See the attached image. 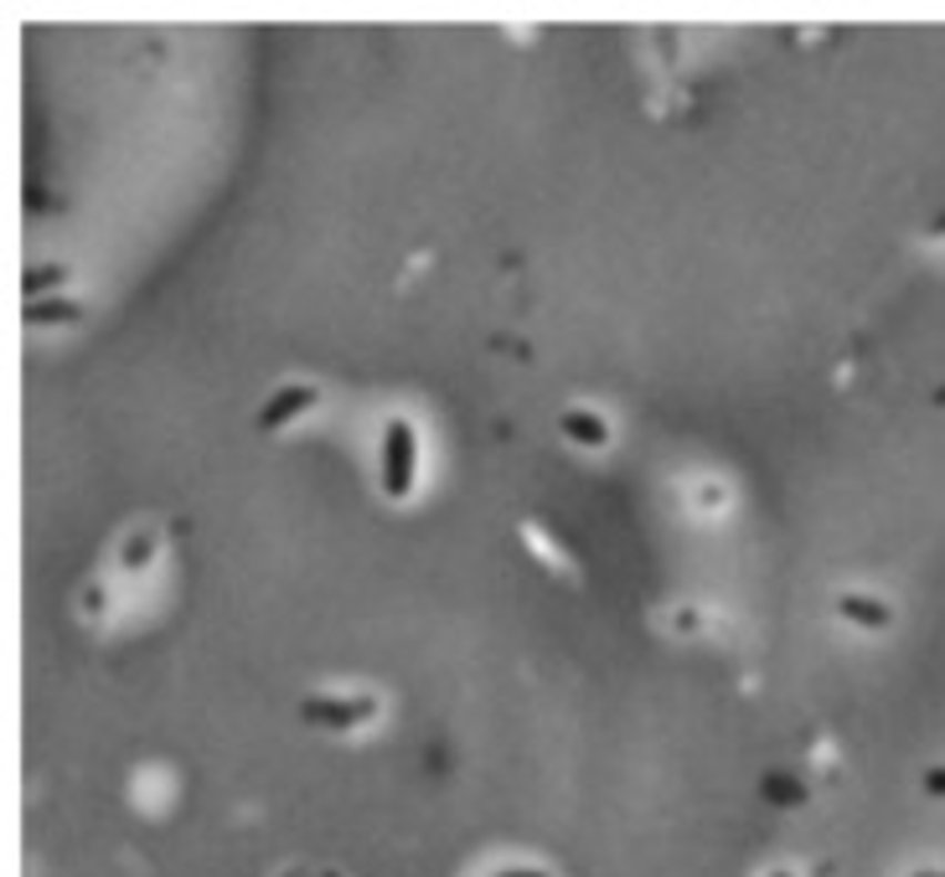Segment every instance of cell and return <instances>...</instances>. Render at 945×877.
Segmentation results:
<instances>
[{
    "instance_id": "cell-1",
    "label": "cell",
    "mask_w": 945,
    "mask_h": 877,
    "mask_svg": "<svg viewBox=\"0 0 945 877\" xmlns=\"http://www.w3.org/2000/svg\"><path fill=\"white\" fill-rule=\"evenodd\" d=\"M419 480V434L404 414L383 418V439H377V486L388 501H408Z\"/></svg>"
},
{
    "instance_id": "cell-2",
    "label": "cell",
    "mask_w": 945,
    "mask_h": 877,
    "mask_svg": "<svg viewBox=\"0 0 945 877\" xmlns=\"http://www.w3.org/2000/svg\"><path fill=\"white\" fill-rule=\"evenodd\" d=\"M301 717L311 723V728H326V733H357V728H367V723L383 717V702H377L373 692H352V697H331V692H321V697L301 702Z\"/></svg>"
},
{
    "instance_id": "cell-3",
    "label": "cell",
    "mask_w": 945,
    "mask_h": 877,
    "mask_svg": "<svg viewBox=\"0 0 945 877\" xmlns=\"http://www.w3.org/2000/svg\"><path fill=\"white\" fill-rule=\"evenodd\" d=\"M315 398H321V387H315V383H289V387H280V392H270L264 408L254 414L258 434H280L285 424H295L301 414H311Z\"/></svg>"
},
{
    "instance_id": "cell-4",
    "label": "cell",
    "mask_w": 945,
    "mask_h": 877,
    "mask_svg": "<svg viewBox=\"0 0 945 877\" xmlns=\"http://www.w3.org/2000/svg\"><path fill=\"white\" fill-rule=\"evenodd\" d=\"M558 434L579 449H604L610 445V418L595 414V408H563L558 414Z\"/></svg>"
},
{
    "instance_id": "cell-5",
    "label": "cell",
    "mask_w": 945,
    "mask_h": 877,
    "mask_svg": "<svg viewBox=\"0 0 945 877\" xmlns=\"http://www.w3.org/2000/svg\"><path fill=\"white\" fill-rule=\"evenodd\" d=\"M21 320H27V326H78V320H83V305L68 299V295L27 299V305H21Z\"/></svg>"
},
{
    "instance_id": "cell-6",
    "label": "cell",
    "mask_w": 945,
    "mask_h": 877,
    "mask_svg": "<svg viewBox=\"0 0 945 877\" xmlns=\"http://www.w3.org/2000/svg\"><path fill=\"white\" fill-rule=\"evenodd\" d=\"M837 614H842V620H853L857 630H888V625H894V610L878 604V599H868V594H842Z\"/></svg>"
},
{
    "instance_id": "cell-7",
    "label": "cell",
    "mask_w": 945,
    "mask_h": 877,
    "mask_svg": "<svg viewBox=\"0 0 945 877\" xmlns=\"http://www.w3.org/2000/svg\"><path fill=\"white\" fill-rule=\"evenodd\" d=\"M155 542H161V537H155V527H135V532L124 537V548H120V568H124V573H135V568L151 563Z\"/></svg>"
},
{
    "instance_id": "cell-8",
    "label": "cell",
    "mask_w": 945,
    "mask_h": 877,
    "mask_svg": "<svg viewBox=\"0 0 945 877\" xmlns=\"http://www.w3.org/2000/svg\"><path fill=\"white\" fill-rule=\"evenodd\" d=\"M62 284H68V264H42V268H27L21 295H27V299H47V289H62Z\"/></svg>"
},
{
    "instance_id": "cell-9",
    "label": "cell",
    "mask_w": 945,
    "mask_h": 877,
    "mask_svg": "<svg viewBox=\"0 0 945 877\" xmlns=\"http://www.w3.org/2000/svg\"><path fill=\"white\" fill-rule=\"evenodd\" d=\"M765 795H770L775 805H801V800H806V785H795L791 774H770V779H765Z\"/></svg>"
},
{
    "instance_id": "cell-10",
    "label": "cell",
    "mask_w": 945,
    "mask_h": 877,
    "mask_svg": "<svg viewBox=\"0 0 945 877\" xmlns=\"http://www.w3.org/2000/svg\"><path fill=\"white\" fill-rule=\"evenodd\" d=\"M491 877H553L548 867H501V873H491Z\"/></svg>"
},
{
    "instance_id": "cell-11",
    "label": "cell",
    "mask_w": 945,
    "mask_h": 877,
    "mask_svg": "<svg viewBox=\"0 0 945 877\" xmlns=\"http://www.w3.org/2000/svg\"><path fill=\"white\" fill-rule=\"evenodd\" d=\"M925 789H931V795H945V769H931V774H925Z\"/></svg>"
},
{
    "instance_id": "cell-12",
    "label": "cell",
    "mask_w": 945,
    "mask_h": 877,
    "mask_svg": "<svg viewBox=\"0 0 945 877\" xmlns=\"http://www.w3.org/2000/svg\"><path fill=\"white\" fill-rule=\"evenodd\" d=\"M931 238H945V212H941V217H935V223H931Z\"/></svg>"
},
{
    "instance_id": "cell-13",
    "label": "cell",
    "mask_w": 945,
    "mask_h": 877,
    "mask_svg": "<svg viewBox=\"0 0 945 877\" xmlns=\"http://www.w3.org/2000/svg\"><path fill=\"white\" fill-rule=\"evenodd\" d=\"M935 402H941V408H945V387H935Z\"/></svg>"
},
{
    "instance_id": "cell-14",
    "label": "cell",
    "mask_w": 945,
    "mask_h": 877,
    "mask_svg": "<svg viewBox=\"0 0 945 877\" xmlns=\"http://www.w3.org/2000/svg\"><path fill=\"white\" fill-rule=\"evenodd\" d=\"M315 877H342V873H331V867H326V873H315Z\"/></svg>"
},
{
    "instance_id": "cell-15",
    "label": "cell",
    "mask_w": 945,
    "mask_h": 877,
    "mask_svg": "<svg viewBox=\"0 0 945 877\" xmlns=\"http://www.w3.org/2000/svg\"><path fill=\"white\" fill-rule=\"evenodd\" d=\"M919 877H945V873H919Z\"/></svg>"
},
{
    "instance_id": "cell-16",
    "label": "cell",
    "mask_w": 945,
    "mask_h": 877,
    "mask_svg": "<svg viewBox=\"0 0 945 877\" xmlns=\"http://www.w3.org/2000/svg\"><path fill=\"white\" fill-rule=\"evenodd\" d=\"M285 877H305V873H285Z\"/></svg>"
}]
</instances>
